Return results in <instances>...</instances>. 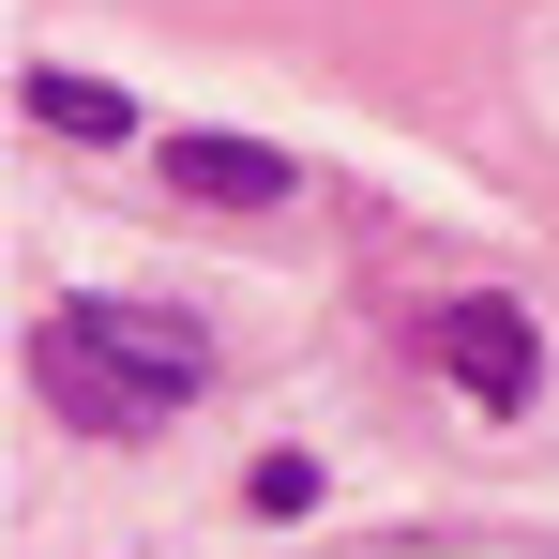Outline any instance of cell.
<instances>
[{
    "label": "cell",
    "mask_w": 559,
    "mask_h": 559,
    "mask_svg": "<svg viewBox=\"0 0 559 559\" xmlns=\"http://www.w3.org/2000/svg\"><path fill=\"white\" fill-rule=\"evenodd\" d=\"M31 378H46V408H61L76 439H152V424H167V393L92 333V302H61V318L31 333Z\"/></svg>",
    "instance_id": "6da1fadb"
},
{
    "label": "cell",
    "mask_w": 559,
    "mask_h": 559,
    "mask_svg": "<svg viewBox=\"0 0 559 559\" xmlns=\"http://www.w3.org/2000/svg\"><path fill=\"white\" fill-rule=\"evenodd\" d=\"M424 364L454 378L468 408H530V378H545V333H530V302H499V287H468L424 318Z\"/></svg>",
    "instance_id": "7a4b0ae2"
},
{
    "label": "cell",
    "mask_w": 559,
    "mask_h": 559,
    "mask_svg": "<svg viewBox=\"0 0 559 559\" xmlns=\"http://www.w3.org/2000/svg\"><path fill=\"white\" fill-rule=\"evenodd\" d=\"M167 197H197V212H287V152L227 136V121H167Z\"/></svg>",
    "instance_id": "3957f363"
},
{
    "label": "cell",
    "mask_w": 559,
    "mask_h": 559,
    "mask_svg": "<svg viewBox=\"0 0 559 559\" xmlns=\"http://www.w3.org/2000/svg\"><path fill=\"white\" fill-rule=\"evenodd\" d=\"M92 333H106L136 378H152L167 408H197V393H212V333H197L182 302H92Z\"/></svg>",
    "instance_id": "277c9868"
},
{
    "label": "cell",
    "mask_w": 559,
    "mask_h": 559,
    "mask_svg": "<svg viewBox=\"0 0 559 559\" xmlns=\"http://www.w3.org/2000/svg\"><path fill=\"white\" fill-rule=\"evenodd\" d=\"M15 106H31L46 136H136V106L106 92V76H76V61H31V92H15Z\"/></svg>",
    "instance_id": "5b68a950"
},
{
    "label": "cell",
    "mask_w": 559,
    "mask_h": 559,
    "mask_svg": "<svg viewBox=\"0 0 559 559\" xmlns=\"http://www.w3.org/2000/svg\"><path fill=\"white\" fill-rule=\"evenodd\" d=\"M242 514H273V530L318 514V454H258V468H242Z\"/></svg>",
    "instance_id": "8992f818"
}]
</instances>
